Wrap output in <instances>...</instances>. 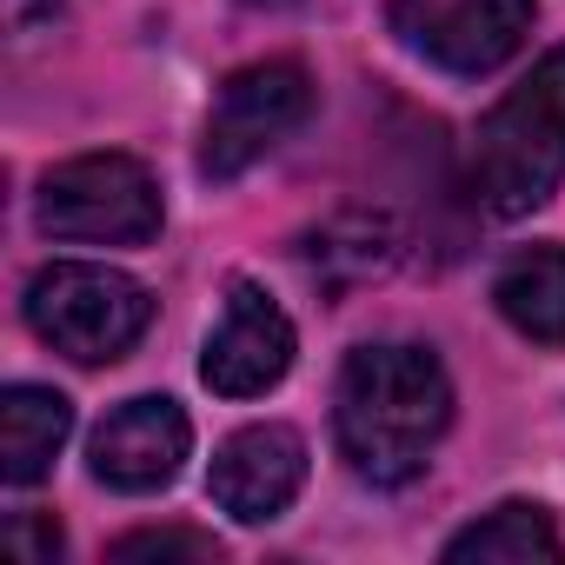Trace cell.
<instances>
[{
  "label": "cell",
  "instance_id": "1",
  "mask_svg": "<svg viewBox=\"0 0 565 565\" xmlns=\"http://www.w3.org/2000/svg\"><path fill=\"white\" fill-rule=\"evenodd\" d=\"M452 426V380L426 347H360L333 386V433L360 479L406 486Z\"/></svg>",
  "mask_w": 565,
  "mask_h": 565
},
{
  "label": "cell",
  "instance_id": "2",
  "mask_svg": "<svg viewBox=\"0 0 565 565\" xmlns=\"http://www.w3.org/2000/svg\"><path fill=\"white\" fill-rule=\"evenodd\" d=\"M565 180V47H552L486 120L472 147V193L486 213L519 220Z\"/></svg>",
  "mask_w": 565,
  "mask_h": 565
},
{
  "label": "cell",
  "instance_id": "3",
  "mask_svg": "<svg viewBox=\"0 0 565 565\" xmlns=\"http://www.w3.org/2000/svg\"><path fill=\"white\" fill-rule=\"evenodd\" d=\"M28 327L74 366H114L153 327V294L120 266L61 259L28 279Z\"/></svg>",
  "mask_w": 565,
  "mask_h": 565
},
{
  "label": "cell",
  "instance_id": "4",
  "mask_svg": "<svg viewBox=\"0 0 565 565\" xmlns=\"http://www.w3.org/2000/svg\"><path fill=\"white\" fill-rule=\"evenodd\" d=\"M47 239H87V246H147L160 239V186L134 153H81L41 180L34 206Z\"/></svg>",
  "mask_w": 565,
  "mask_h": 565
},
{
  "label": "cell",
  "instance_id": "5",
  "mask_svg": "<svg viewBox=\"0 0 565 565\" xmlns=\"http://www.w3.org/2000/svg\"><path fill=\"white\" fill-rule=\"evenodd\" d=\"M313 114V81L300 61H259L226 74L213 114H206V147H200V173L206 180H233L253 160H266L300 120Z\"/></svg>",
  "mask_w": 565,
  "mask_h": 565
},
{
  "label": "cell",
  "instance_id": "6",
  "mask_svg": "<svg viewBox=\"0 0 565 565\" xmlns=\"http://www.w3.org/2000/svg\"><path fill=\"white\" fill-rule=\"evenodd\" d=\"M393 34L446 67V74H492L532 34V0H393Z\"/></svg>",
  "mask_w": 565,
  "mask_h": 565
},
{
  "label": "cell",
  "instance_id": "7",
  "mask_svg": "<svg viewBox=\"0 0 565 565\" xmlns=\"http://www.w3.org/2000/svg\"><path fill=\"white\" fill-rule=\"evenodd\" d=\"M287 366H294V320L253 279H233L226 307L206 333V353H200V380L220 399H253V393L287 380Z\"/></svg>",
  "mask_w": 565,
  "mask_h": 565
},
{
  "label": "cell",
  "instance_id": "8",
  "mask_svg": "<svg viewBox=\"0 0 565 565\" xmlns=\"http://www.w3.org/2000/svg\"><path fill=\"white\" fill-rule=\"evenodd\" d=\"M307 486V439L294 426H246L233 433L220 452H213V472H206V492L220 512H233L239 525H266L279 519Z\"/></svg>",
  "mask_w": 565,
  "mask_h": 565
},
{
  "label": "cell",
  "instance_id": "9",
  "mask_svg": "<svg viewBox=\"0 0 565 565\" xmlns=\"http://www.w3.org/2000/svg\"><path fill=\"white\" fill-rule=\"evenodd\" d=\"M186 446H193L186 413H180L173 399L147 393V399H127L120 413L100 419V433H94V446H87V466H94V479L114 486V492H160V486H173Z\"/></svg>",
  "mask_w": 565,
  "mask_h": 565
},
{
  "label": "cell",
  "instance_id": "10",
  "mask_svg": "<svg viewBox=\"0 0 565 565\" xmlns=\"http://www.w3.org/2000/svg\"><path fill=\"white\" fill-rule=\"evenodd\" d=\"M492 307L532 347H565V246H525L499 266Z\"/></svg>",
  "mask_w": 565,
  "mask_h": 565
},
{
  "label": "cell",
  "instance_id": "11",
  "mask_svg": "<svg viewBox=\"0 0 565 565\" xmlns=\"http://www.w3.org/2000/svg\"><path fill=\"white\" fill-rule=\"evenodd\" d=\"M74 433V406L47 386H8L0 393V479L8 486H34L47 479L54 452Z\"/></svg>",
  "mask_w": 565,
  "mask_h": 565
},
{
  "label": "cell",
  "instance_id": "12",
  "mask_svg": "<svg viewBox=\"0 0 565 565\" xmlns=\"http://www.w3.org/2000/svg\"><path fill=\"white\" fill-rule=\"evenodd\" d=\"M565 545H558V532H552V519H545V505H525V499H505V505H492L486 519H472L466 532H452L446 539V558L452 565H552Z\"/></svg>",
  "mask_w": 565,
  "mask_h": 565
},
{
  "label": "cell",
  "instance_id": "13",
  "mask_svg": "<svg viewBox=\"0 0 565 565\" xmlns=\"http://www.w3.org/2000/svg\"><path fill=\"white\" fill-rule=\"evenodd\" d=\"M393 253H399V239H393V226L380 213H340L307 246V266L327 279L333 294H347V287H360V279H380L393 266Z\"/></svg>",
  "mask_w": 565,
  "mask_h": 565
},
{
  "label": "cell",
  "instance_id": "14",
  "mask_svg": "<svg viewBox=\"0 0 565 565\" xmlns=\"http://www.w3.org/2000/svg\"><path fill=\"white\" fill-rule=\"evenodd\" d=\"M114 558H220V539L213 532H193V525H160V532H127L114 539Z\"/></svg>",
  "mask_w": 565,
  "mask_h": 565
},
{
  "label": "cell",
  "instance_id": "15",
  "mask_svg": "<svg viewBox=\"0 0 565 565\" xmlns=\"http://www.w3.org/2000/svg\"><path fill=\"white\" fill-rule=\"evenodd\" d=\"M54 8H61V0H8V28H14V34H34V21H41V14L54 21Z\"/></svg>",
  "mask_w": 565,
  "mask_h": 565
}]
</instances>
